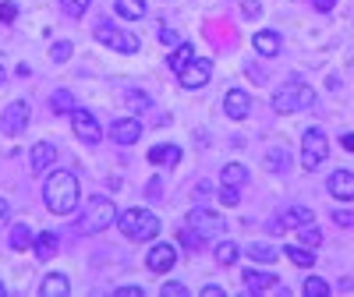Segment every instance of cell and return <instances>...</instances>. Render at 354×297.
Here are the masks:
<instances>
[{
    "label": "cell",
    "mask_w": 354,
    "mask_h": 297,
    "mask_svg": "<svg viewBox=\"0 0 354 297\" xmlns=\"http://www.w3.org/2000/svg\"><path fill=\"white\" fill-rule=\"evenodd\" d=\"M43 198H46V209L53 216H71L78 209V198H82L78 177L68 173V170H53L43 184Z\"/></svg>",
    "instance_id": "1"
},
{
    "label": "cell",
    "mask_w": 354,
    "mask_h": 297,
    "mask_svg": "<svg viewBox=\"0 0 354 297\" xmlns=\"http://www.w3.org/2000/svg\"><path fill=\"white\" fill-rule=\"evenodd\" d=\"M110 223H117V205L103 195H93L85 202V213L78 220V230L82 233H103Z\"/></svg>",
    "instance_id": "2"
},
{
    "label": "cell",
    "mask_w": 354,
    "mask_h": 297,
    "mask_svg": "<svg viewBox=\"0 0 354 297\" xmlns=\"http://www.w3.org/2000/svg\"><path fill=\"white\" fill-rule=\"evenodd\" d=\"M117 227H121V233L131 237V241H153V237L160 233V220L149 209H124V213H117Z\"/></svg>",
    "instance_id": "3"
},
{
    "label": "cell",
    "mask_w": 354,
    "mask_h": 297,
    "mask_svg": "<svg viewBox=\"0 0 354 297\" xmlns=\"http://www.w3.org/2000/svg\"><path fill=\"white\" fill-rule=\"evenodd\" d=\"M315 103V93H312V85L305 82H287L277 88V96H273V110L277 113H298V110H308Z\"/></svg>",
    "instance_id": "4"
},
{
    "label": "cell",
    "mask_w": 354,
    "mask_h": 297,
    "mask_svg": "<svg viewBox=\"0 0 354 297\" xmlns=\"http://www.w3.org/2000/svg\"><path fill=\"white\" fill-rule=\"evenodd\" d=\"M326 156H330L326 135H322L319 128H308V131L301 135V166L312 173V170H319L322 163H326Z\"/></svg>",
    "instance_id": "5"
},
{
    "label": "cell",
    "mask_w": 354,
    "mask_h": 297,
    "mask_svg": "<svg viewBox=\"0 0 354 297\" xmlns=\"http://www.w3.org/2000/svg\"><path fill=\"white\" fill-rule=\"evenodd\" d=\"M103 46H113V50H121V53H138V36H131V32H124V28H117L113 21H100L96 25V32H93Z\"/></svg>",
    "instance_id": "6"
},
{
    "label": "cell",
    "mask_w": 354,
    "mask_h": 297,
    "mask_svg": "<svg viewBox=\"0 0 354 297\" xmlns=\"http://www.w3.org/2000/svg\"><path fill=\"white\" fill-rule=\"evenodd\" d=\"M28 117H32L28 103H25V99H15L4 113H0V131H4L8 138H18V135L25 131V124H28Z\"/></svg>",
    "instance_id": "7"
},
{
    "label": "cell",
    "mask_w": 354,
    "mask_h": 297,
    "mask_svg": "<svg viewBox=\"0 0 354 297\" xmlns=\"http://www.w3.org/2000/svg\"><path fill=\"white\" fill-rule=\"evenodd\" d=\"M188 227H195L205 237H223L227 233V220L220 213H213V209H202V205L188 213Z\"/></svg>",
    "instance_id": "8"
},
{
    "label": "cell",
    "mask_w": 354,
    "mask_h": 297,
    "mask_svg": "<svg viewBox=\"0 0 354 297\" xmlns=\"http://www.w3.org/2000/svg\"><path fill=\"white\" fill-rule=\"evenodd\" d=\"M71 124H75V135H78L85 145H100V142H103V128L96 124L93 110H82V106H75V113H71Z\"/></svg>",
    "instance_id": "9"
},
{
    "label": "cell",
    "mask_w": 354,
    "mask_h": 297,
    "mask_svg": "<svg viewBox=\"0 0 354 297\" xmlns=\"http://www.w3.org/2000/svg\"><path fill=\"white\" fill-rule=\"evenodd\" d=\"M145 265H149L153 273H167V269H174L177 265V245H153L149 248V255H145Z\"/></svg>",
    "instance_id": "10"
},
{
    "label": "cell",
    "mask_w": 354,
    "mask_h": 297,
    "mask_svg": "<svg viewBox=\"0 0 354 297\" xmlns=\"http://www.w3.org/2000/svg\"><path fill=\"white\" fill-rule=\"evenodd\" d=\"M177 78H181V88H202L213 78V64L209 61H192L185 71H177Z\"/></svg>",
    "instance_id": "11"
},
{
    "label": "cell",
    "mask_w": 354,
    "mask_h": 297,
    "mask_svg": "<svg viewBox=\"0 0 354 297\" xmlns=\"http://www.w3.org/2000/svg\"><path fill=\"white\" fill-rule=\"evenodd\" d=\"M223 113L230 117V121H245V117L252 113V96L245 93V88H230V93L223 96Z\"/></svg>",
    "instance_id": "12"
},
{
    "label": "cell",
    "mask_w": 354,
    "mask_h": 297,
    "mask_svg": "<svg viewBox=\"0 0 354 297\" xmlns=\"http://www.w3.org/2000/svg\"><path fill=\"white\" fill-rule=\"evenodd\" d=\"M110 138L117 145H135L142 138V121H138V117H121V121L110 124Z\"/></svg>",
    "instance_id": "13"
},
{
    "label": "cell",
    "mask_w": 354,
    "mask_h": 297,
    "mask_svg": "<svg viewBox=\"0 0 354 297\" xmlns=\"http://www.w3.org/2000/svg\"><path fill=\"white\" fill-rule=\"evenodd\" d=\"M315 220V213L312 209H305V205H290V209H283L280 216H273V230H290V227H305V223H312Z\"/></svg>",
    "instance_id": "14"
},
{
    "label": "cell",
    "mask_w": 354,
    "mask_h": 297,
    "mask_svg": "<svg viewBox=\"0 0 354 297\" xmlns=\"http://www.w3.org/2000/svg\"><path fill=\"white\" fill-rule=\"evenodd\" d=\"M326 188H330V195L337 202H354V173L351 170H333Z\"/></svg>",
    "instance_id": "15"
},
{
    "label": "cell",
    "mask_w": 354,
    "mask_h": 297,
    "mask_svg": "<svg viewBox=\"0 0 354 297\" xmlns=\"http://www.w3.org/2000/svg\"><path fill=\"white\" fill-rule=\"evenodd\" d=\"M280 287V276L277 273H259V269H245V290L248 294H266Z\"/></svg>",
    "instance_id": "16"
},
{
    "label": "cell",
    "mask_w": 354,
    "mask_h": 297,
    "mask_svg": "<svg viewBox=\"0 0 354 297\" xmlns=\"http://www.w3.org/2000/svg\"><path fill=\"white\" fill-rule=\"evenodd\" d=\"M57 160V148H53V142H36L32 145V156H28V166H32L36 173H43L50 163Z\"/></svg>",
    "instance_id": "17"
},
{
    "label": "cell",
    "mask_w": 354,
    "mask_h": 297,
    "mask_svg": "<svg viewBox=\"0 0 354 297\" xmlns=\"http://www.w3.org/2000/svg\"><path fill=\"white\" fill-rule=\"evenodd\" d=\"M255 53H262V57H277L280 53V32H273V28H262V32H255Z\"/></svg>",
    "instance_id": "18"
},
{
    "label": "cell",
    "mask_w": 354,
    "mask_h": 297,
    "mask_svg": "<svg viewBox=\"0 0 354 297\" xmlns=\"http://www.w3.org/2000/svg\"><path fill=\"white\" fill-rule=\"evenodd\" d=\"M149 163L153 166H177L181 163V148L177 145H153L149 148Z\"/></svg>",
    "instance_id": "19"
},
{
    "label": "cell",
    "mask_w": 354,
    "mask_h": 297,
    "mask_svg": "<svg viewBox=\"0 0 354 297\" xmlns=\"http://www.w3.org/2000/svg\"><path fill=\"white\" fill-rule=\"evenodd\" d=\"M32 248H36V255L46 262V258H53V255H57L61 241H57V233H53V230H39V233H36V241H32Z\"/></svg>",
    "instance_id": "20"
},
{
    "label": "cell",
    "mask_w": 354,
    "mask_h": 297,
    "mask_svg": "<svg viewBox=\"0 0 354 297\" xmlns=\"http://www.w3.org/2000/svg\"><path fill=\"white\" fill-rule=\"evenodd\" d=\"M43 294H46V297H68V294H71L68 276H61V273H50V276L43 280Z\"/></svg>",
    "instance_id": "21"
},
{
    "label": "cell",
    "mask_w": 354,
    "mask_h": 297,
    "mask_svg": "<svg viewBox=\"0 0 354 297\" xmlns=\"http://www.w3.org/2000/svg\"><path fill=\"white\" fill-rule=\"evenodd\" d=\"M192 61H195V46H192V43H177L174 53H170V68H174V71H185Z\"/></svg>",
    "instance_id": "22"
},
{
    "label": "cell",
    "mask_w": 354,
    "mask_h": 297,
    "mask_svg": "<svg viewBox=\"0 0 354 297\" xmlns=\"http://www.w3.org/2000/svg\"><path fill=\"white\" fill-rule=\"evenodd\" d=\"M50 110L57 117H64V113H75V96L68 93V88H57V93L50 96Z\"/></svg>",
    "instance_id": "23"
},
{
    "label": "cell",
    "mask_w": 354,
    "mask_h": 297,
    "mask_svg": "<svg viewBox=\"0 0 354 297\" xmlns=\"http://www.w3.org/2000/svg\"><path fill=\"white\" fill-rule=\"evenodd\" d=\"M32 241H36V233L28 230V223H15V227H11V248H15V251H25Z\"/></svg>",
    "instance_id": "24"
},
{
    "label": "cell",
    "mask_w": 354,
    "mask_h": 297,
    "mask_svg": "<svg viewBox=\"0 0 354 297\" xmlns=\"http://www.w3.org/2000/svg\"><path fill=\"white\" fill-rule=\"evenodd\" d=\"M266 170H273V173H287V170H290V156H287V148H270V153H266Z\"/></svg>",
    "instance_id": "25"
},
{
    "label": "cell",
    "mask_w": 354,
    "mask_h": 297,
    "mask_svg": "<svg viewBox=\"0 0 354 297\" xmlns=\"http://www.w3.org/2000/svg\"><path fill=\"white\" fill-rule=\"evenodd\" d=\"M220 181H227V184H248V166H241V163H227L223 166V173H220Z\"/></svg>",
    "instance_id": "26"
},
{
    "label": "cell",
    "mask_w": 354,
    "mask_h": 297,
    "mask_svg": "<svg viewBox=\"0 0 354 297\" xmlns=\"http://www.w3.org/2000/svg\"><path fill=\"white\" fill-rule=\"evenodd\" d=\"M113 11L121 15V18H128V21H138L145 15V4H142V0H117Z\"/></svg>",
    "instance_id": "27"
},
{
    "label": "cell",
    "mask_w": 354,
    "mask_h": 297,
    "mask_svg": "<svg viewBox=\"0 0 354 297\" xmlns=\"http://www.w3.org/2000/svg\"><path fill=\"white\" fill-rule=\"evenodd\" d=\"M213 255H216V262H220V265H234L241 251H238V245H234V241H220Z\"/></svg>",
    "instance_id": "28"
},
{
    "label": "cell",
    "mask_w": 354,
    "mask_h": 297,
    "mask_svg": "<svg viewBox=\"0 0 354 297\" xmlns=\"http://www.w3.org/2000/svg\"><path fill=\"white\" fill-rule=\"evenodd\" d=\"M280 251L273 248V245H266V241H259V245H248V258L252 262H273Z\"/></svg>",
    "instance_id": "29"
},
{
    "label": "cell",
    "mask_w": 354,
    "mask_h": 297,
    "mask_svg": "<svg viewBox=\"0 0 354 297\" xmlns=\"http://www.w3.org/2000/svg\"><path fill=\"white\" fill-rule=\"evenodd\" d=\"M283 255L294 262V265H315V248H283Z\"/></svg>",
    "instance_id": "30"
},
{
    "label": "cell",
    "mask_w": 354,
    "mask_h": 297,
    "mask_svg": "<svg viewBox=\"0 0 354 297\" xmlns=\"http://www.w3.org/2000/svg\"><path fill=\"white\" fill-rule=\"evenodd\" d=\"M181 245H185L188 251H202V248H205V233H198L195 227H188V230H181Z\"/></svg>",
    "instance_id": "31"
},
{
    "label": "cell",
    "mask_w": 354,
    "mask_h": 297,
    "mask_svg": "<svg viewBox=\"0 0 354 297\" xmlns=\"http://www.w3.org/2000/svg\"><path fill=\"white\" fill-rule=\"evenodd\" d=\"M305 294L308 297H330V283L322 280V276H308L305 280Z\"/></svg>",
    "instance_id": "32"
},
{
    "label": "cell",
    "mask_w": 354,
    "mask_h": 297,
    "mask_svg": "<svg viewBox=\"0 0 354 297\" xmlns=\"http://www.w3.org/2000/svg\"><path fill=\"white\" fill-rule=\"evenodd\" d=\"M301 245H305V248H319V245H322V230H319L315 223H305V227H301Z\"/></svg>",
    "instance_id": "33"
},
{
    "label": "cell",
    "mask_w": 354,
    "mask_h": 297,
    "mask_svg": "<svg viewBox=\"0 0 354 297\" xmlns=\"http://www.w3.org/2000/svg\"><path fill=\"white\" fill-rule=\"evenodd\" d=\"M68 57H71V43H68V39H61V43L50 46V61H53V64H64Z\"/></svg>",
    "instance_id": "34"
},
{
    "label": "cell",
    "mask_w": 354,
    "mask_h": 297,
    "mask_svg": "<svg viewBox=\"0 0 354 297\" xmlns=\"http://www.w3.org/2000/svg\"><path fill=\"white\" fill-rule=\"evenodd\" d=\"M220 202H223V205H238V202H241V188L223 181V184H220Z\"/></svg>",
    "instance_id": "35"
},
{
    "label": "cell",
    "mask_w": 354,
    "mask_h": 297,
    "mask_svg": "<svg viewBox=\"0 0 354 297\" xmlns=\"http://www.w3.org/2000/svg\"><path fill=\"white\" fill-rule=\"evenodd\" d=\"M88 4H93V0H61V11L71 15V18H78V15L88 11Z\"/></svg>",
    "instance_id": "36"
},
{
    "label": "cell",
    "mask_w": 354,
    "mask_h": 297,
    "mask_svg": "<svg viewBox=\"0 0 354 297\" xmlns=\"http://www.w3.org/2000/svg\"><path fill=\"white\" fill-rule=\"evenodd\" d=\"M128 106H131L135 113H145V110H149V96L135 88V93H128Z\"/></svg>",
    "instance_id": "37"
},
{
    "label": "cell",
    "mask_w": 354,
    "mask_h": 297,
    "mask_svg": "<svg viewBox=\"0 0 354 297\" xmlns=\"http://www.w3.org/2000/svg\"><path fill=\"white\" fill-rule=\"evenodd\" d=\"M160 294H163V297H188V287H185V283H170V280H167Z\"/></svg>",
    "instance_id": "38"
},
{
    "label": "cell",
    "mask_w": 354,
    "mask_h": 297,
    "mask_svg": "<svg viewBox=\"0 0 354 297\" xmlns=\"http://www.w3.org/2000/svg\"><path fill=\"white\" fill-rule=\"evenodd\" d=\"M18 18V4H15V0H4V4H0V21H15Z\"/></svg>",
    "instance_id": "39"
},
{
    "label": "cell",
    "mask_w": 354,
    "mask_h": 297,
    "mask_svg": "<svg viewBox=\"0 0 354 297\" xmlns=\"http://www.w3.org/2000/svg\"><path fill=\"white\" fill-rule=\"evenodd\" d=\"M241 15L245 18H259L262 15V4H259V0H241Z\"/></svg>",
    "instance_id": "40"
},
{
    "label": "cell",
    "mask_w": 354,
    "mask_h": 297,
    "mask_svg": "<svg viewBox=\"0 0 354 297\" xmlns=\"http://www.w3.org/2000/svg\"><path fill=\"white\" fill-rule=\"evenodd\" d=\"M160 43H167V46H177V43H181V39H177V32H174V28H160Z\"/></svg>",
    "instance_id": "41"
},
{
    "label": "cell",
    "mask_w": 354,
    "mask_h": 297,
    "mask_svg": "<svg viewBox=\"0 0 354 297\" xmlns=\"http://www.w3.org/2000/svg\"><path fill=\"white\" fill-rule=\"evenodd\" d=\"M113 294H117V297H142L145 290H142V287H117Z\"/></svg>",
    "instance_id": "42"
},
{
    "label": "cell",
    "mask_w": 354,
    "mask_h": 297,
    "mask_svg": "<svg viewBox=\"0 0 354 297\" xmlns=\"http://www.w3.org/2000/svg\"><path fill=\"white\" fill-rule=\"evenodd\" d=\"M337 4H340V0H312V8H315V11H333Z\"/></svg>",
    "instance_id": "43"
},
{
    "label": "cell",
    "mask_w": 354,
    "mask_h": 297,
    "mask_svg": "<svg viewBox=\"0 0 354 297\" xmlns=\"http://www.w3.org/2000/svg\"><path fill=\"white\" fill-rule=\"evenodd\" d=\"M8 220H11V205L8 198H0V227H8Z\"/></svg>",
    "instance_id": "44"
},
{
    "label": "cell",
    "mask_w": 354,
    "mask_h": 297,
    "mask_svg": "<svg viewBox=\"0 0 354 297\" xmlns=\"http://www.w3.org/2000/svg\"><path fill=\"white\" fill-rule=\"evenodd\" d=\"M333 220H337V227H351V223H354V213H340V209H337Z\"/></svg>",
    "instance_id": "45"
},
{
    "label": "cell",
    "mask_w": 354,
    "mask_h": 297,
    "mask_svg": "<svg viewBox=\"0 0 354 297\" xmlns=\"http://www.w3.org/2000/svg\"><path fill=\"white\" fill-rule=\"evenodd\" d=\"M202 294H205V297H223V287L209 283V287H202Z\"/></svg>",
    "instance_id": "46"
},
{
    "label": "cell",
    "mask_w": 354,
    "mask_h": 297,
    "mask_svg": "<svg viewBox=\"0 0 354 297\" xmlns=\"http://www.w3.org/2000/svg\"><path fill=\"white\" fill-rule=\"evenodd\" d=\"M340 142H344V148H351V153H354V135H344Z\"/></svg>",
    "instance_id": "47"
},
{
    "label": "cell",
    "mask_w": 354,
    "mask_h": 297,
    "mask_svg": "<svg viewBox=\"0 0 354 297\" xmlns=\"http://www.w3.org/2000/svg\"><path fill=\"white\" fill-rule=\"evenodd\" d=\"M4 294H8V287H4V283H0V297H4Z\"/></svg>",
    "instance_id": "48"
},
{
    "label": "cell",
    "mask_w": 354,
    "mask_h": 297,
    "mask_svg": "<svg viewBox=\"0 0 354 297\" xmlns=\"http://www.w3.org/2000/svg\"><path fill=\"white\" fill-rule=\"evenodd\" d=\"M0 82H4V68H0Z\"/></svg>",
    "instance_id": "49"
}]
</instances>
